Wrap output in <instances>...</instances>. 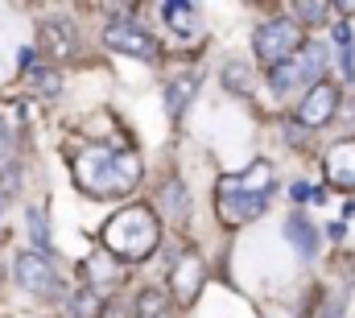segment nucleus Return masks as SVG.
Segmentation results:
<instances>
[{
	"mask_svg": "<svg viewBox=\"0 0 355 318\" xmlns=\"http://www.w3.org/2000/svg\"><path fill=\"white\" fill-rule=\"evenodd\" d=\"M75 182L91 199H120L128 190H137L141 182V158L128 149H107V145H91L75 158Z\"/></svg>",
	"mask_w": 355,
	"mask_h": 318,
	"instance_id": "nucleus-1",
	"label": "nucleus"
},
{
	"mask_svg": "<svg viewBox=\"0 0 355 318\" xmlns=\"http://www.w3.org/2000/svg\"><path fill=\"white\" fill-rule=\"evenodd\" d=\"M268 190H272V165L252 161L244 174H232L219 182V215L227 224H248L268 211Z\"/></svg>",
	"mask_w": 355,
	"mask_h": 318,
	"instance_id": "nucleus-2",
	"label": "nucleus"
},
{
	"mask_svg": "<svg viewBox=\"0 0 355 318\" xmlns=\"http://www.w3.org/2000/svg\"><path fill=\"white\" fill-rule=\"evenodd\" d=\"M162 244V224L149 207L132 203L124 211H116L107 224H103V248L120 260H145L153 248Z\"/></svg>",
	"mask_w": 355,
	"mask_h": 318,
	"instance_id": "nucleus-3",
	"label": "nucleus"
},
{
	"mask_svg": "<svg viewBox=\"0 0 355 318\" xmlns=\"http://www.w3.org/2000/svg\"><path fill=\"white\" fill-rule=\"evenodd\" d=\"M322 67H327V46H322V42H302V50H297L289 62L272 67V79L268 83H272L277 95H293V91H302V87H318Z\"/></svg>",
	"mask_w": 355,
	"mask_h": 318,
	"instance_id": "nucleus-4",
	"label": "nucleus"
},
{
	"mask_svg": "<svg viewBox=\"0 0 355 318\" xmlns=\"http://www.w3.org/2000/svg\"><path fill=\"white\" fill-rule=\"evenodd\" d=\"M252 46H257V58L265 67H281L302 50V33L293 21H265V25H257Z\"/></svg>",
	"mask_w": 355,
	"mask_h": 318,
	"instance_id": "nucleus-5",
	"label": "nucleus"
},
{
	"mask_svg": "<svg viewBox=\"0 0 355 318\" xmlns=\"http://www.w3.org/2000/svg\"><path fill=\"white\" fill-rule=\"evenodd\" d=\"M103 42H107L116 54H128V58H145V62H153V58L162 54L157 37H153L149 29H141L137 21H112V25L103 29Z\"/></svg>",
	"mask_w": 355,
	"mask_h": 318,
	"instance_id": "nucleus-6",
	"label": "nucleus"
},
{
	"mask_svg": "<svg viewBox=\"0 0 355 318\" xmlns=\"http://www.w3.org/2000/svg\"><path fill=\"white\" fill-rule=\"evenodd\" d=\"M12 273H17V285L29 290V294H37V298H54L58 294V273H54V265L42 252H21L17 265H12Z\"/></svg>",
	"mask_w": 355,
	"mask_h": 318,
	"instance_id": "nucleus-7",
	"label": "nucleus"
},
{
	"mask_svg": "<svg viewBox=\"0 0 355 318\" xmlns=\"http://www.w3.org/2000/svg\"><path fill=\"white\" fill-rule=\"evenodd\" d=\"M335 108H339V91H335L331 83H318V87H310V91L302 95V103H297V124H302V128H322V124L335 116Z\"/></svg>",
	"mask_w": 355,
	"mask_h": 318,
	"instance_id": "nucleus-8",
	"label": "nucleus"
},
{
	"mask_svg": "<svg viewBox=\"0 0 355 318\" xmlns=\"http://www.w3.org/2000/svg\"><path fill=\"white\" fill-rule=\"evenodd\" d=\"M202 260L194 256V252H182L174 260V269H170V294H174L182 306H190L194 298H198V290H202Z\"/></svg>",
	"mask_w": 355,
	"mask_h": 318,
	"instance_id": "nucleus-9",
	"label": "nucleus"
},
{
	"mask_svg": "<svg viewBox=\"0 0 355 318\" xmlns=\"http://www.w3.org/2000/svg\"><path fill=\"white\" fill-rule=\"evenodd\" d=\"M327 182L343 186V190H355V141H335L327 149Z\"/></svg>",
	"mask_w": 355,
	"mask_h": 318,
	"instance_id": "nucleus-10",
	"label": "nucleus"
},
{
	"mask_svg": "<svg viewBox=\"0 0 355 318\" xmlns=\"http://www.w3.org/2000/svg\"><path fill=\"white\" fill-rule=\"evenodd\" d=\"M42 46H46V54H50L54 62H62V58H71V54L79 50L75 29H71L67 21H46V25H42Z\"/></svg>",
	"mask_w": 355,
	"mask_h": 318,
	"instance_id": "nucleus-11",
	"label": "nucleus"
},
{
	"mask_svg": "<svg viewBox=\"0 0 355 318\" xmlns=\"http://www.w3.org/2000/svg\"><path fill=\"white\" fill-rule=\"evenodd\" d=\"M285 240H289L306 260L318 252V228H314L306 215H289V224H285Z\"/></svg>",
	"mask_w": 355,
	"mask_h": 318,
	"instance_id": "nucleus-12",
	"label": "nucleus"
},
{
	"mask_svg": "<svg viewBox=\"0 0 355 318\" xmlns=\"http://www.w3.org/2000/svg\"><path fill=\"white\" fill-rule=\"evenodd\" d=\"M162 17L170 21V29L182 33V37L198 33V8H194V4H186V0H170V4L162 8Z\"/></svg>",
	"mask_w": 355,
	"mask_h": 318,
	"instance_id": "nucleus-13",
	"label": "nucleus"
},
{
	"mask_svg": "<svg viewBox=\"0 0 355 318\" xmlns=\"http://www.w3.org/2000/svg\"><path fill=\"white\" fill-rule=\"evenodd\" d=\"M137 318H178L170 294H162V290H145V294L137 298Z\"/></svg>",
	"mask_w": 355,
	"mask_h": 318,
	"instance_id": "nucleus-14",
	"label": "nucleus"
},
{
	"mask_svg": "<svg viewBox=\"0 0 355 318\" xmlns=\"http://www.w3.org/2000/svg\"><path fill=\"white\" fill-rule=\"evenodd\" d=\"M194 87H198V79H194V75H182V79H174L170 87H166V112H170L174 120L182 116V108L190 103V95H194Z\"/></svg>",
	"mask_w": 355,
	"mask_h": 318,
	"instance_id": "nucleus-15",
	"label": "nucleus"
},
{
	"mask_svg": "<svg viewBox=\"0 0 355 318\" xmlns=\"http://www.w3.org/2000/svg\"><path fill=\"white\" fill-rule=\"evenodd\" d=\"M25 224H29V240H33V248H37V252L46 256V252H50V228H46V215H42L37 207H29Z\"/></svg>",
	"mask_w": 355,
	"mask_h": 318,
	"instance_id": "nucleus-16",
	"label": "nucleus"
},
{
	"mask_svg": "<svg viewBox=\"0 0 355 318\" xmlns=\"http://www.w3.org/2000/svg\"><path fill=\"white\" fill-rule=\"evenodd\" d=\"M162 203H166V215H170V219H182V215H186V190H182V182H178V178L166 182Z\"/></svg>",
	"mask_w": 355,
	"mask_h": 318,
	"instance_id": "nucleus-17",
	"label": "nucleus"
},
{
	"mask_svg": "<svg viewBox=\"0 0 355 318\" xmlns=\"http://www.w3.org/2000/svg\"><path fill=\"white\" fill-rule=\"evenodd\" d=\"M29 79H33V87H37L42 95H58V87H62V83H58V75H54V71H37V67L29 71Z\"/></svg>",
	"mask_w": 355,
	"mask_h": 318,
	"instance_id": "nucleus-18",
	"label": "nucleus"
},
{
	"mask_svg": "<svg viewBox=\"0 0 355 318\" xmlns=\"http://www.w3.org/2000/svg\"><path fill=\"white\" fill-rule=\"evenodd\" d=\"M293 17H302V21H327L331 17V4H293Z\"/></svg>",
	"mask_w": 355,
	"mask_h": 318,
	"instance_id": "nucleus-19",
	"label": "nucleus"
},
{
	"mask_svg": "<svg viewBox=\"0 0 355 318\" xmlns=\"http://www.w3.org/2000/svg\"><path fill=\"white\" fill-rule=\"evenodd\" d=\"M289 199H293V203H306V199H314V186H310V182H293V186H289Z\"/></svg>",
	"mask_w": 355,
	"mask_h": 318,
	"instance_id": "nucleus-20",
	"label": "nucleus"
},
{
	"mask_svg": "<svg viewBox=\"0 0 355 318\" xmlns=\"http://www.w3.org/2000/svg\"><path fill=\"white\" fill-rule=\"evenodd\" d=\"M343 302H347V294H335L331 298V310H322V318H339L343 315Z\"/></svg>",
	"mask_w": 355,
	"mask_h": 318,
	"instance_id": "nucleus-21",
	"label": "nucleus"
},
{
	"mask_svg": "<svg viewBox=\"0 0 355 318\" xmlns=\"http://www.w3.org/2000/svg\"><path fill=\"white\" fill-rule=\"evenodd\" d=\"M91 277H99V281H112V277H116V269H112V265H95V260H91Z\"/></svg>",
	"mask_w": 355,
	"mask_h": 318,
	"instance_id": "nucleus-22",
	"label": "nucleus"
},
{
	"mask_svg": "<svg viewBox=\"0 0 355 318\" xmlns=\"http://www.w3.org/2000/svg\"><path fill=\"white\" fill-rule=\"evenodd\" d=\"M8 149H12V133L0 124V158H8Z\"/></svg>",
	"mask_w": 355,
	"mask_h": 318,
	"instance_id": "nucleus-23",
	"label": "nucleus"
},
{
	"mask_svg": "<svg viewBox=\"0 0 355 318\" xmlns=\"http://www.w3.org/2000/svg\"><path fill=\"white\" fill-rule=\"evenodd\" d=\"M331 12H343V17H355V0H343V4H331Z\"/></svg>",
	"mask_w": 355,
	"mask_h": 318,
	"instance_id": "nucleus-24",
	"label": "nucleus"
},
{
	"mask_svg": "<svg viewBox=\"0 0 355 318\" xmlns=\"http://www.w3.org/2000/svg\"><path fill=\"white\" fill-rule=\"evenodd\" d=\"M335 37H339V46H347V42H352V29H347V25H339V29H335Z\"/></svg>",
	"mask_w": 355,
	"mask_h": 318,
	"instance_id": "nucleus-25",
	"label": "nucleus"
}]
</instances>
